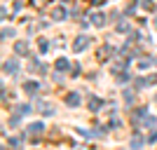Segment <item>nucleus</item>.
<instances>
[{"label":"nucleus","instance_id":"2","mask_svg":"<svg viewBox=\"0 0 157 150\" xmlns=\"http://www.w3.org/2000/svg\"><path fill=\"white\" fill-rule=\"evenodd\" d=\"M82 47H87V38H80L78 42H75V52H80Z\"/></svg>","mask_w":157,"mask_h":150},{"label":"nucleus","instance_id":"4","mask_svg":"<svg viewBox=\"0 0 157 150\" xmlns=\"http://www.w3.org/2000/svg\"><path fill=\"white\" fill-rule=\"evenodd\" d=\"M31 131L33 134H40V131H42V124H31Z\"/></svg>","mask_w":157,"mask_h":150},{"label":"nucleus","instance_id":"3","mask_svg":"<svg viewBox=\"0 0 157 150\" xmlns=\"http://www.w3.org/2000/svg\"><path fill=\"white\" fill-rule=\"evenodd\" d=\"M103 21H105V17H103V14H94V24H96V26H101Z\"/></svg>","mask_w":157,"mask_h":150},{"label":"nucleus","instance_id":"5","mask_svg":"<svg viewBox=\"0 0 157 150\" xmlns=\"http://www.w3.org/2000/svg\"><path fill=\"white\" fill-rule=\"evenodd\" d=\"M78 101H80V98L75 96V94H73V96H68V103H71V106H75V103H78Z\"/></svg>","mask_w":157,"mask_h":150},{"label":"nucleus","instance_id":"6","mask_svg":"<svg viewBox=\"0 0 157 150\" xmlns=\"http://www.w3.org/2000/svg\"><path fill=\"white\" fill-rule=\"evenodd\" d=\"M56 66H59L61 71H63V68H68V61H63V59H61V61H59V63H56Z\"/></svg>","mask_w":157,"mask_h":150},{"label":"nucleus","instance_id":"1","mask_svg":"<svg viewBox=\"0 0 157 150\" xmlns=\"http://www.w3.org/2000/svg\"><path fill=\"white\" fill-rule=\"evenodd\" d=\"M17 68H19V66H17V61H7V63H5V71H7V73H17Z\"/></svg>","mask_w":157,"mask_h":150}]
</instances>
